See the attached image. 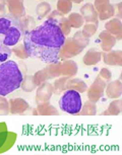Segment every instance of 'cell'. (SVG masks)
I'll return each instance as SVG.
<instances>
[{
	"label": "cell",
	"instance_id": "cell-1",
	"mask_svg": "<svg viewBox=\"0 0 122 155\" xmlns=\"http://www.w3.org/2000/svg\"><path fill=\"white\" fill-rule=\"evenodd\" d=\"M22 39L29 56L52 64L59 62V52L66 38L56 22L47 19L25 34Z\"/></svg>",
	"mask_w": 122,
	"mask_h": 155
},
{
	"label": "cell",
	"instance_id": "cell-12",
	"mask_svg": "<svg viewBox=\"0 0 122 155\" xmlns=\"http://www.w3.org/2000/svg\"><path fill=\"white\" fill-rule=\"evenodd\" d=\"M60 74L64 77H74L77 74V64L72 60H65L63 62H59Z\"/></svg>",
	"mask_w": 122,
	"mask_h": 155
},
{
	"label": "cell",
	"instance_id": "cell-25",
	"mask_svg": "<svg viewBox=\"0 0 122 155\" xmlns=\"http://www.w3.org/2000/svg\"><path fill=\"white\" fill-rule=\"evenodd\" d=\"M50 11H51V4L48 3V2H45V1L40 2L36 7V13L40 19L48 16L49 13H50Z\"/></svg>",
	"mask_w": 122,
	"mask_h": 155
},
{
	"label": "cell",
	"instance_id": "cell-19",
	"mask_svg": "<svg viewBox=\"0 0 122 155\" xmlns=\"http://www.w3.org/2000/svg\"><path fill=\"white\" fill-rule=\"evenodd\" d=\"M66 89L75 90L78 93H83L88 90V85L85 81L78 78H69L66 82Z\"/></svg>",
	"mask_w": 122,
	"mask_h": 155
},
{
	"label": "cell",
	"instance_id": "cell-34",
	"mask_svg": "<svg viewBox=\"0 0 122 155\" xmlns=\"http://www.w3.org/2000/svg\"><path fill=\"white\" fill-rule=\"evenodd\" d=\"M33 79H34L35 84H36L37 86H40L42 83L46 82V80L48 79V77H47V75H46L44 70H40V71H37L33 75Z\"/></svg>",
	"mask_w": 122,
	"mask_h": 155
},
{
	"label": "cell",
	"instance_id": "cell-23",
	"mask_svg": "<svg viewBox=\"0 0 122 155\" xmlns=\"http://www.w3.org/2000/svg\"><path fill=\"white\" fill-rule=\"evenodd\" d=\"M43 70L45 71L48 79H51V78H59L61 76L60 68H59V62L48 64V65L46 66Z\"/></svg>",
	"mask_w": 122,
	"mask_h": 155
},
{
	"label": "cell",
	"instance_id": "cell-14",
	"mask_svg": "<svg viewBox=\"0 0 122 155\" xmlns=\"http://www.w3.org/2000/svg\"><path fill=\"white\" fill-rule=\"evenodd\" d=\"M105 28L106 31H108L109 34L116 38V40L122 39V22L117 17H114L107 21L105 23Z\"/></svg>",
	"mask_w": 122,
	"mask_h": 155
},
{
	"label": "cell",
	"instance_id": "cell-18",
	"mask_svg": "<svg viewBox=\"0 0 122 155\" xmlns=\"http://www.w3.org/2000/svg\"><path fill=\"white\" fill-rule=\"evenodd\" d=\"M106 86V94L109 98H118L122 94V83L119 79L111 81Z\"/></svg>",
	"mask_w": 122,
	"mask_h": 155
},
{
	"label": "cell",
	"instance_id": "cell-5",
	"mask_svg": "<svg viewBox=\"0 0 122 155\" xmlns=\"http://www.w3.org/2000/svg\"><path fill=\"white\" fill-rule=\"evenodd\" d=\"M94 7L100 20H106L114 16L115 8L108 0H97L94 2Z\"/></svg>",
	"mask_w": 122,
	"mask_h": 155
},
{
	"label": "cell",
	"instance_id": "cell-6",
	"mask_svg": "<svg viewBox=\"0 0 122 155\" xmlns=\"http://www.w3.org/2000/svg\"><path fill=\"white\" fill-rule=\"evenodd\" d=\"M106 83L107 82H105L103 79H101L100 77L96 78L88 90V98L90 101L96 104V102L100 101L104 93V90L106 88Z\"/></svg>",
	"mask_w": 122,
	"mask_h": 155
},
{
	"label": "cell",
	"instance_id": "cell-11",
	"mask_svg": "<svg viewBox=\"0 0 122 155\" xmlns=\"http://www.w3.org/2000/svg\"><path fill=\"white\" fill-rule=\"evenodd\" d=\"M80 15L83 16V18L86 23H93L94 22L96 25H99L98 21V13L96 11L94 5L91 2L86 3L83 7L80 8Z\"/></svg>",
	"mask_w": 122,
	"mask_h": 155
},
{
	"label": "cell",
	"instance_id": "cell-4",
	"mask_svg": "<svg viewBox=\"0 0 122 155\" xmlns=\"http://www.w3.org/2000/svg\"><path fill=\"white\" fill-rule=\"evenodd\" d=\"M60 110L69 115H78L83 107L80 93L75 90L66 89L59 99Z\"/></svg>",
	"mask_w": 122,
	"mask_h": 155
},
{
	"label": "cell",
	"instance_id": "cell-30",
	"mask_svg": "<svg viewBox=\"0 0 122 155\" xmlns=\"http://www.w3.org/2000/svg\"><path fill=\"white\" fill-rule=\"evenodd\" d=\"M11 52H12L17 58H19V59H22V60L28 59V58L30 57L24 44H17V45L13 46V48L11 49Z\"/></svg>",
	"mask_w": 122,
	"mask_h": 155
},
{
	"label": "cell",
	"instance_id": "cell-20",
	"mask_svg": "<svg viewBox=\"0 0 122 155\" xmlns=\"http://www.w3.org/2000/svg\"><path fill=\"white\" fill-rule=\"evenodd\" d=\"M36 110L38 112V115H41V116H58L59 115L56 107L50 104L49 101L38 104Z\"/></svg>",
	"mask_w": 122,
	"mask_h": 155
},
{
	"label": "cell",
	"instance_id": "cell-24",
	"mask_svg": "<svg viewBox=\"0 0 122 155\" xmlns=\"http://www.w3.org/2000/svg\"><path fill=\"white\" fill-rule=\"evenodd\" d=\"M97 114V106L95 102L92 101H86L81 107L80 112L78 113V115L81 116H95Z\"/></svg>",
	"mask_w": 122,
	"mask_h": 155
},
{
	"label": "cell",
	"instance_id": "cell-10",
	"mask_svg": "<svg viewBox=\"0 0 122 155\" xmlns=\"http://www.w3.org/2000/svg\"><path fill=\"white\" fill-rule=\"evenodd\" d=\"M6 5L8 6V11L10 15L15 19L19 20L20 18L25 16V8L24 2L20 0H8L6 1Z\"/></svg>",
	"mask_w": 122,
	"mask_h": 155
},
{
	"label": "cell",
	"instance_id": "cell-3",
	"mask_svg": "<svg viewBox=\"0 0 122 155\" xmlns=\"http://www.w3.org/2000/svg\"><path fill=\"white\" fill-rule=\"evenodd\" d=\"M24 31L19 25V20L10 14L0 17V43L4 46H15L24 38Z\"/></svg>",
	"mask_w": 122,
	"mask_h": 155
},
{
	"label": "cell",
	"instance_id": "cell-37",
	"mask_svg": "<svg viewBox=\"0 0 122 155\" xmlns=\"http://www.w3.org/2000/svg\"><path fill=\"white\" fill-rule=\"evenodd\" d=\"M5 5H6V1L0 0V17L6 15V11H5Z\"/></svg>",
	"mask_w": 122,
	"mask_h": 155
},
{
	"label": "cell",
	"instance_id": "cell-33",
	"mask_svg": "<svg viewBox=\"0 0 122 155\" xmlns=\"http://www.w3.org/2000/svg\"><path fill=\"white\" fill-rule=\"evenodd\" d=\"M11 49L9 47L4 46L3 44L0 43V64L6 62L11 56Z\"/></svg>",
	"mask_w": 122,
	"mask_h": 155
},
{
	"label": "cell",
	"instance_id": "cell-40",
	"mask_svg": "<svg viewBox=\"0 0 122 155\" xmlns=\"http://www.w3.org/2000/svg\"><path fill=\"white\" fill-rule=\"evenodd\" d=\"M74 3H77V4H80V3H81V1H73Z\"/></svg>",
	"mask_w": 122,
	"mask_h": 155
},
{
	"label": "cell",
	"instance_id": "cell-38",
	"mask_svg": "<svg viewBox=\"0 0 122 155\" xmlns=\"http://www.w3.org/2000/svg\"><path fill=\"white\" fill-rule=\"evenodd\" d=\"M17 65H19V68L20 72L22 73V75H25V73H27V66L25 65L24 62H19V64H17Z\"/></svg>",
	"mask_w": 122,
	"mask_h": 155
},
{
	"label": "cell",
	"instance_id": "cell-2",
	"mask_svg": "<svg viewBox=\"0 0 122 155\" xmlns=\"http://www.w3.org/2000/svg\"><path fill=\"white\" fill-rule=\"evenodd\" d=\"M24 75L20 72L16 62L7 60L0 64V95L5 96L22 85Z\"/></svg>",
	"mask_w": 122,
	"mask_h": 155
},
{
	"label": "cell",
	"instance_id": "cell-27",
	"mask_svg": "<svg viewBox=\"0 0 122 155\" xmlns=\"http://www.w3.org/2000/svg\"><path fill=\"white\" fill-rule=\"evenodd\" d=\"M67 19L69 21L70 27L74 28H80L83 27V23H85V20H83V16H81L80 13H76V12L69 14Z\"/></svg>",
	"mask_w": 122,
	"mask_h": 155
},
{
	"label": "cell",
	"instance_id": "cell-13",
	"mask_svg": "<svg viewBox=\"0 0 122 155\" xmlns=\"http://www.w3.org/2000/svg\"><path fill=\"white\" fill-rule=\"evenodd\" d=\"M30 107L29 102L22 98H11L9 99V113L12 115H20L27 112Z\"/></svg>",
	"mask_w": 122,
	"mask_h": 155
},
{
	"label": "cell",
	"instance_id": "cell-39",
	"mask_svg": "<svg viewBox=\"0 0 122 155\" xmlns=\"http://www.w3.org/2000/svg\"><path fill=\"white\" fill-rule=\"evenodd\" d=\"M121 7H122V3L120 2V3H118V13H117V15H118L117 18H118V19H120L121 17H122V13H121Z\"/></svg>",
	"mask_w": 122,
	"mask_h": 155
},
{
	"label": "cell",
	"instance_id": "cell-16",
	"mask_svg": "<svg viewBox=\"0 0 122 155\" xmlns=\"http://www.w3.org/2000/svg\"><path fill=\"white\" fill-rule=\"evenodd\" d=\"M104 63L109 66H122V52L119 50L102 53Z\"/></svg>",
	"mask_w": 122,
	"mask_h": 155
},
{
	"label": "cell",
	"instance_id": "cell-21",
	"mask_svg": "<svg viewBox=\"0 0 122 155\" xmlns=\"http://www.w3.org/2000/svg\"><path fill=\"white\" fill-rule=\"evenodd\" d=\"M19 25L22 28V31H24V34H27L29 31H33L34 28H36V20L33 16L25 15V17L20 18L19 20Z\"/></svg>",
	"mask_w": 122,
	"mask_h": 155
},
{
	"label": "cell",
	"instance_id": "cell-29",
	"mask_svg": "<svg viewBox=\"0 0 122 155\" xmlns=\"http://www.w3.org/2000/svg\"><path fill=\"white\" fill-rule=\"evenodd\" d=\"M71 39H72V42H73L78 48H80L83 50L90 44V39L83 36V35L81 34V31H76Z\"/></svg>",
	"mask_w": 122,
	"mask_h": 155
},
{
	"label": "cell",
	"instance_id": "cell-15",
	"mask_svg": "<svg viewBox=\"0 0 122 155\" xmlns=\"http://www.w3.org/2000/svg\"><path fill=\"white\" fill-rule=\"evenodd\" d=\"M99 41H100L101 48L104 52H110L117 42L116 38L106 31H101L100 36H99Z\"/></svg>",
	"mask_w": 122,
	"mask_h": 155
},
{
	"label": "cell",
	"instance_id": "cell-28",
	"mask_svg": "<svg viewBox=\"0 0 122 155\" xmlns=\"http://www.w3.org/2000/svg\"><path fill=\"white\" fill-rule=\"evenodd\" d=\"M20 87H22V89L25 92H32L33 90L36 89L37 85L34 82L33 75H25Z\"/></svg>",
	"mask_w": 122,
	"mask_h": 155
},
{
	"label": "cell",
	"instance_id": "cell-22",
	"mask_svg": "<svg viewBox=\"0 0 122 155\" xmlns=\"http://www.w3.org/2000/svg\"><path fill=\"white\" fill-rule=\"evenodd\" d=\"M122 110V101L120 99H115L110 102L108 109L106 112L102 113V115H110V116H118Z\"/></svg>",
	"mask_w": 122,
	"mask_h": 155
},
{
	"label": "cell",
	"instance_id": "cell-8",
	"mask_svg": "<svg viewBox=\"0 0 122 155\" xmlns=\"http://www.w3.org/2000/svg\"><path fill=\"white\" fill-rule=\"evenodd\" d=\"M83 52V49L78 48L75 44L72 42L71 38H66L64 44L59 52V59H70V58L77 56Z\"/></svg>",
	"mask_w": 122,
	"mask_h": 155
},
{
	"label": "cell",
	"instance_id": "cell-17",
	"mask_svg": "<svg viewBox=\"0 0 122 155\" xmlns=\"http://www.w3.org/2000/svg\"><path fill=\"white\" fill-rule=\"evenodd\" d=\"M102 59V53L101 51H99L98 49L92 48L90 49L88 52L86 53V55L83 56V62L86 66H93L98 64Z\"/></svg>",
	"mask_w": 122,
	"mask_h": 155
},
{
	"label": "cell",
	"instance_id": "cell-9",
	"mask_svg": "<svg viewBox=\"0 0 122 155\" xmlns=\"http://www.w3.org/2000/svg\"><path fill=\"white\" fill-rule=\"evenodd\" d=\"M53 94V85L49 82H44L38 87L36 94V102L37 104L48 102L50 101L51 96Z\"/></svg>",
	"mask_w": 122,
	"mask_h": 155
},
{
	"label": "cell",
	"instance_id": "cell-32",
	"mask_svg": "<svg viewBox=\"0 0 122 155\" xmlns=\"http://www.w3.org/2000/svg\"><path fill=\"white\" fill-rule=\"evenodd\" d=\"M97 30H98V25H96L95 23H86V25H83L81 34H83L86 38L90 39V38L93 37L96 34Z\"/></svg>",
	"mask_w": 122,
	"mask_h": 155
},
{
	"label": "cell",
	"instance_id": "cell-36",
	"mask_svg": "<svg viewBox=\"0 0 122 155\" xmlns=\"http://www.w3.org/2000/svg\"><path fill=\"white\" fill-rule=\"evenodd\" d=\"M98 77H100L101 79H103L105 82H109V81L111 80V78H112V73H111V71H110L109 69L102 68L100 73H99Z\"/></svg>",
	"mask_w": 122,
	"mask_h": 155
},
{
	"label": "cell",
	"instance_id": "cell-35",
	"mask_svg": "<svg viewBox=\"0 0 122 155\" xmlns=\"http://www.w3.org/2000/svg\"><path fill=\"white\" fill-rule=\"evenodd\" d=\"M9 113V101L4 96L0 95V115H7Z\"/></svg>",
	"mask_w": 122,
	"mask_h": 155
},
{
	"label": "cell",
	"instance_id": "cell-31",
	"mask_svg": "<svg viewBox=\"0 0 122 155\" xmlns=\"http://www.w3.org/2000/svg\"><path fill=\"white\" fill-rule=\"evenodd\" d=\"M72 9V1L70 0H59L57 2V9L60 13L65 15L66 13H70Z\"/></svg>",
	"mask_w": 122,
	"mask_h": 155
},
{
	"label": "cell",
	"instance_id": "cell-7",
	"mask_svg": "<svg viewBox=\"0 0 122 155\" xmlns=\"http://www.w3.org/2000/svg\"><path fill=\"white\" fill-rule=\"evenodd\" d=\"M47 19L56 22L57 25L60 28V31H62V34L64 35L65 37H67L69 33H70L71 27H70V25H69L67 17L65 15H63L62 13H60L58 10H53L52 12L49 13V15L47 16Z\"/></svg>",
	"mask_w": 122,
	"mask_h": 155
},
{
	"label": "cell",
	"instance_id": "cell-26",
	"mask_svg": "<svg viewBox=\"0 0 122 155\" xmlns=\"http://www.w3.org/2000/svg\"><path fill=\"white\" fill-rule=\"evenodd\" d=\"M68 79V77H64V76L57 78L53 84V93H55V94H61L63 91H65L66 82H67Z\"/></svg>",
	"mask_w": 122,
	"mask_h": 155
}]
</instances>
